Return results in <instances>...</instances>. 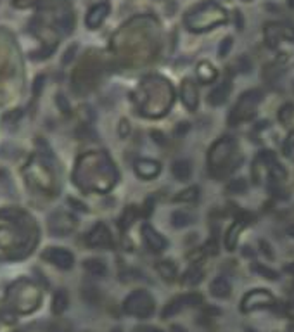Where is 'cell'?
Here are the masks:
<instances>
[{"label": "cell", "mask_w": 294, "mask_h": 332, "mask_svg": "<svg viewBox=\"0 0 294 332\" xmlns=\"http://www.w3.org/2000/svg\"><path fill=\"white\" fill-rule=\"evenodd\" d=\"M73 179L81 190L106 192L114 187L118 173L106 153H92L80 157Z\"/></svg>", "instance_id": "cell-1"}, {"label": "cell", "mask_w": 294, "mask_h": 332, "mask_svg": "<svg viewBox=\"0 0 294 332\" xmlns=\"http://www.w3.org/2000/svg\"><path fill=\"white\" fill-rule=\"evenodd\" d=\"M40 291L33 282L21 279L16 284H12L7 291V301L11 303L12 310L19 313H29L35 311L40 305Z\"/></svg>", "instance_id": "cell-2"}, {"label": "cell", "mask_w": 294, "mask_h": 332, "mask_svg": "<svg viewBox=\"0 0 294 332\" xmlns=\"http://www.w3.org/2000/svg\"><path fill=\"white\" fill-rule=\"evenodd\" d=\"M156 303L154 298L147 291H132L123 301V311L135 318H149L154 315Z\"/></svg>", "instance_id": "cell-3"}, {"label": "cell", "mask_w": 294, "mask_h": 332, "mask_svg": "<svg viewBox=\"0 0 294 332\" xmlns=\"http://www.w3.org/2000/svg\"><path fill=\"white\" fill-rule=\"evenodd\" d=\"M261 99H263V92L261 90H249L241 95L239 102L235 104L234 111H232L230 118H228L230 123H239V121L253 116L254 107H256V104L261 102Z\"/></svg>", "instance_id": "cell-4"}, {"label": "cell", "mask_w": 294, "mask_h": 332, "mask_svg": "<svg viewBox=\"0 0 294 332\" xmlns=\"http://www.w3.org/2000/svg\"><path fill=\"white\" fill-rule=\"evenodd\" d=\"M235 151V142L232 140V137H223L221 140H218L210 151L208 156V163L211 168H223V164L228 163L230 156Z\"/></svg>", "instance_id": "cell-5"}, {"label": "cell", "mask_w": 294, "mask_h": 332, "mask_svg": "<svg viewBox=\"0 0 294 332\" xmlns=\"http://www.w3.org/2000/svg\"><path fill=\"white\" fill-rule=\"evenodd\" d=\"M201 305H202L201 294H197V292H187V294L173 298V300L165 306L161 317L163 318L175 317V315H178L182 310H185V308H196V306H201Z\"/></svg>", "instance_id": "cell-6"}, {"label": "cell", "mask_w": 294, "mask_h": 332, "mask_svg": "<svg viewBox=\"0 0 294 332\" xmlns=\"http://www.w3.org/2000/svg\"><path fill=\"white\" fill-rule=\"evenodd\" d=\"M76 218L70 213L57 211L49 216V232L55 237H66L68 234H71L76 229Z\"/></svg>", "instance_id": "cell-7"}, {"label": "cell", "mask_w": 294, "mask_h": 332, "mask_svg": "<svg viewBox=\"0 0 294 332\" xmlns=\"http://www.w3.org/2000/svg\"><path fill=\"white\" fill-rule=\"evenodd\" d=\"M42 259L50 263V265H54V267L61 268V270H70V268H73V265H74V256L71 255L68 249L54 248V246L44 249Z\"/></svg>", "instance_id": "cell-8"}, {"label": "cell", "mask_w": 294, "mask_h": 332, "mask_svg": "<svg viewBox=\"0 0 294 332\" xmlns=\"http://www.w3.org/2000/svg\"><path fill=\"white\" fill-rule=\"evenodd\" d=\"M88 248H94V249H113L114 242L113 237H111V232L104 223H97L94 225V229L90 230L87 234V239H85Z\"/></svg>", "instance_id": "cell-9"}, {"label": "cell", "mask_w": 294, "mask_h": 332, "mask_svg": "<svg viewBox=\"0 0 294 332\" xmlns=\"http://www.w3.org/2000/svg\"><path fill=\"white\" fill-rule=\"evenodd\" d=\"M275 303L273 296L270 292H267L265 289H254L249 294H246L243 298V305H241V310L249 313V311L256 310V308H269Z\"/></svg>", "instance_id": "cell-10"}, {"label": "cell", "mask_w": 294, "mask_h": 332, "mask_svg": "<svg viewBox=\"0 0 294 332\" xmlns=\"http://www.w3.org/2000/svg\"><path fill=\"white\" fill-rule=\"evenodd\" d=\"M111 12V5L109 2H99L94 7H90V11L87 12V18H85V25L88 29H97L99 26H102V23L106 21V18Z\"/></svg>", "instance_id": "cell-11"}, {"label": "cell", "mask_w": 294, "mask_h": 332, "mask_svg": "<svg viewBox=\"0 0 294 332\" xmlns=\"http://www.w3.org/2000/svg\"><path fill=\"white\" fill-rule=\"evenodd\" d=\"M142 237H144V242H146V246L149 249H151L152 253H161L166 249V246H168V242H166V239L163 237L161 234H159L158 230L152 229L151 225H144L142 227Z\"/></svg>", "instance_id": "cell-12"}, {"label": "cell", "mask_w": 294, "mask_h": 332, "mask_svg": "<svg viewBox=\"0 0 294 332\" xmlns=\"http://www.w3.org/2000/svg\"><path fill=\"white\" fill-rule=\"evenodd\" d=\"M180 95H182V102H184V106L187 107L189 111L197 109L199 94H197V87H196L194 81L189 80V78H187V80H184V83H182Z\"/></svg>", "instance_id": "cell-13"}, {"label": "cell", "mask_w": 294, "mask_h": 332, "mask_svg": "<svg viewBox=\"0 0 294 332\" xmlns=\"http://www.w3.org/2000/svg\"><path fill=\"white\" fill-rule=\"evenodd\" d=\"M159 172H161V164H159V161L139 159L135 163V173H137V177H140L142 180L154 179V177L159 175Z\"/></svg>", "instance_id": "cell-14"}, {"label": "cell", "mask_w": 294, "mask_h": 332, "mask_svg": "<svg viewBox=\"0 0 294 332\" xmlns=\"http://www.w3.org/2000/svg\"><path fill=\"white\" fill-rule=\"evenodd\" d=\"M230 90H232V83L228 80H225L223 83H220L217 88H213V90L210 92V95H208V102H210L211 106H221V104L227 102Z\"/></svg>", "instance_id": "cell-15"}, {"label": "cell", "mask_w": 294, "mask_h": 332, "mask_svg": "<svg viewBox=\"0 0 294 332\" xmlns=\"http://www.w3.org/2000/svg\"><path fill=\"white\" fill-rule=\"evenodd\" d=\"M83 270L87 272L88 275H92V277L97 279H102L106 277L107 274V267H106V261L99 258H88L83 261Z\"/></svg>", "instance_id": "cell-16"}, {"label": "cell", "mask_w": 294, "mask_h": 332, "mask_svg": "<svg viewBox=\"0 0 294 332\" xmlns=\"http://www.w3.org/2000/svg\"><path fill=\"white\" fill-rule=\"evenodd\" d=\"M70 308V294L66 289H57L52 298V311L55 315H63Z\"/></svg>", "instance_id": "cell-17"}, {"label": "cell", "mask_w": 294, "mask_h": 332, "mask_svg": "<svg viewBox=\"0 0 294 332\" xmlns=\"http://www.w3.org/2000/svg\"><path fill=\"white\" fill-rule=\"evenodd\" d=\"M172 173L178 182H187L192 175V164L187 159H176L172 164Z\"/></svg>", "instance_id": "cell-18"}, {"label": "cell", "mask_w": 294, "mask_h": 332, "mask_svg": "<svg viewBox=\"0 0 294 332\" xmlns=\"http://www.w3.org/2000/svg\"><path fill=\"white\" fill-rule=\"evenodd\" d=\"M230 291H232L230 282H228L225 277H217L210 284L211 296H215V298H218V300H225V298H228V296H230Z\"/></svg>", "instance_id": "cell-19"}, {"label": "cell", "mask_w": 294, "mask_h": 332, "mask_svg": "<svg viewBox=\"0 0 294 332\" xmlns=\"http://www.w3.org/2000/svg\"><path fill=\"white\" fill-rule=\"evenodd\" d=\"M196 73H197V78L201 83H211V81L217 78V70H215L210 62H199Z\"/></svg>", "instance_id": "cell-20"}, {"label": "cell", "mask_w": 294, "mask_h": 332, "mask_svg": "<svg viewBox=\"0 0 294 332\" xmlns=\"http://www.w3.org/2000/svg\"><path fill=\"white\" fill-rule=\"evenodd\" d=\"M156 270H158V274L161 275L165 281H168V282L175 281V277H176V265L173 261H170V259L158 261V265H156Z\"/></svg>", "instance_id": "cell-21"}, {"label": "cell", "mask_w": 294, "mask_h": 332, "mask_svg": "<svg viewBox=\"0 0 294 332\" xmlns=\"http://www.w3.org/2000/svg\"><path fill=\"white\" fill-rule=\"evenodd\" d=\"M170 220H172V225L175 227V229H185V227L194 223V216L187 211H180V209H178V211H173Z\"/></svg>", "instance_id": "cell-22"}, {"label": "cell", "mask_w": 294, "mask_h": 332, "mask_svg": "<svg viewBox=\"0 0 294 332\" xmlns=\"http://www.w3.org/2000/svg\"><path fill=\"white\" fill-rule=\"evenodd\" d=\"M243 227L244 225L241 222H235L234 225L228 229L227 237H225V246H227L228 251H234V249H235V246H237V239H239V232H241V229H243Z\"/></svg>", "instance_id": "cell-23"}, {"label": "cell", "mask_w": 294, "mask_h": 332, "mask_svg": "<svg viewBox=\"0 0 294 332\" xmlns=\"http://www.w3.org/2000/svg\"><path fill=\"white\" fill-rule=\"evenodd\" d=\"M81 298H83L85 303H88L90 306H96L100 301V291L94 285H85L81 289Z\"/></svg>", "instance_id": "cell-24"}, {"label": "cell", "mask_w": 294, "mask_h": 332, "mask_svg": "<svg viewBox=\"0 0 294 332\" xmlns=\"http://www.w3.org/2000/svg\"><path fill=\"white\" fill-rule=\"evenodd\" d=\"M202 270L199 267H191L187 272H185L184 279H182V282H184L185 285H197L199 282L202 281Z\"/></svg>", "instance_id": "cell-25"}, {"label": "cell", "mask_w": 294, "mask_h": 332, "mask_svg": "<svg viewBox=\"0 0 294 332\" xmlns=\"http://www.w3.org/2000/svg\"><path fill=\"white\" fill-rule=\"evenodd\" d=\"M280 38V29L279 25H269L267 29H265V40H267V45L269 47H277Z\"/></svg>", "instance_id": "cell-26"}, {"label": "cell", "mask_w": 294, "mask_h": 332, "mask_svg": "<svg viewBox=\"0 0 294 332\" xmlns=\"http://www.w3.org/2000/svg\"><path fill=\"white\" fill-rule=\"evenodd\" d=\"M199 197V187H189V189L182 190L175 196L176 203H192Z\"/></svg>", "instance_id": "cell-27"}, {"label": "cell", "mask_w": 294, "mask_h": 332, "mask_svg": "<svg viewBox=\"0 0 294 332\" xmlns=\"http://www.w3.org/2000/svg\"><path fill=\"white\" fill-rule=\"evenodd\" d=\"M24 215L26 213L18 208H2L0 209V220H4V222H18V220H21Z\"/></svg>", "instance_id": "cell-28"}, {"label": "cell", "mask_w": 294, "mask_h": 332, "mask_svg": "<svg viewBox=\"0 0 294 332\" xmlns=\"http://www.w3.org/2000/svg\"><path fill=\"white\" fill-rule=\"evenodd\" d=\"M251 270L256 272V274H260L261 277L269 279V281H277V279H279V274H277V272L263 267V265H260V263H253V265H251Z\"/></svg>", "instance_id": "cell-29"}, {"label": "cell", "mask_w": 294, "mask_h": 332, "mask_svg": "<svg viewBox=\"0 0 294 332\" xmlns=\"http://www.w3.org/2000/svg\"><path fill=\"white\" fill-rule=\"evenodd\" d=\"M246 189H247V183L244 179H235L227 185L228 194H243V192H246Z\"/></svg>", "instance_id": "cell-30"}, {"label": "cell", "mask_w": 294, "mask_h": 332, "mask_svg": "<svg viewBox=\"0 0 294 332\" xmlns=\"http://www.w3.org/2000/svg\"><path fill=\"white\" fill-rule=\"evenodd\" d=\"M293 116H294V104L286 102L279 111V120L282 121V123H289V121L293 120Z\"/></svg>", "instance_id": "cell-31"}, {"label": "cell", "mask_w": 294, "mask_h": 332, "mask_svg": "<svg viewBox=\"0 0 294 332\" xmlns=\"http://www.w3.org/2000/svg\"><path fill=\"white\" fill-rule=\"evenodd\" d=\"M269 164H270V173H272L273 180H277V182H279V180H284L287 177V172L282 168V166H280L279 163L272 161V163H269Z\"/></svg>", "instance_id": "cell-32"}, {"label": "cell", "mask_w": 294, "mask_h": 332, "mask_svg": "<svg viewBox=\"0 0 294 332\" xmlns=\"http://www.w3.org/2000/svg\"><path fill=\"white\" fill-rule=\"evenodd\" d=\"M55 104L59 106V109L63 111V114H71V107H70V102H68V99L64 97L63 94H57L55 95Z\"/></svg>", "instance_id": "cell-33"}, {"label": "cell", "mask_w": 294, "mask_h": 332, "mask_svg": "<svg viewBox=\"0 0 294 332\" xmlns=\"http://www.w3.org/2000/svg\"><path fill=\"white\" fill-rule=\"evenodd\" d=\"M232 45H234L232 37L223 38V40H221V44H220V47H218V55H220V57H227L228 52H230V49H232Z\"/></svg>", "instance_id": "cell-34"}, {"label": "cell", "mask_w": 294, "mask_h": 332, "mask_svg": "<svg viewBox=\"0 0 294 332\" xmlns=\"http://www.w3.org/2000/svg\"><path fill=\"white\" fill-rule=\"evenodd\" d=\"M294 151V131H291L289 135H287L286 142H284V154L286 156H291Z\"/></svg>", "instance_id": "cell-35"}, {"label": "cell", "mask_w": 294, "mask_h": 332, "mask_svg": "<svg viewBox=\"0 0 294 332\" xmlns=\"http://www.w3.org/2000/svg\"><path fill=\"white\" fill-rule=\"evenodd\" d=\"M128 133H130V123L126 120H122V123H120V135L126 137Z\"/></svg>", "instance_id": "cell-36"}, {"label": "cell", "mask_w": 294, "mask_h": 332, "mask_svg": "<svg viewBox=\"0 0 294 332\" xmlns=\"http://www.w3.org/2000/svg\"><path fill=\"white\" fill-rule=\"evenodd\" d=\"M133 332H165L158 327H151V325H142V327H137L133 329Z\"/></svg>", "instance_id": "cell-37"}, {"label": "cell", "mask_w": 294, "mask_h": 332, "mask_svg": "<svg viewBox=\"0 0 294 332\" xmlns=\"http://www.w3.org/2000/svg\"><path fill=\"white\" fill-rule=\"evenodd\" d=\"M44 80H45V78L42 77V75H40V77H37V80H35V85H33V95H35V99H37L38 94H40V87L44 85V83H42Z\"/></svg>", "instance_id": "cell-38"}, {"label": "cell", "mask_w": 294, "mask_h": 332, "mask_svg": "<svg viewBox=\"0 0 294 332\" xmlns=\"http://www.w3.org/2000/svg\"><path fill=\"white\" fill-rule=\"evenodd\" d=\"M133 216H135V209H133V206H132V208H128V215L125 213V216H123V227H125V225L128 227L130 223H132L130 220H132Z\"/></svg>", "instance_id": "cell-39"}, {"label": "cell", "mask_w": 294, "mask_h": 332, "mask_svg": "<svg viewBox=\"0 0 294 332\" xmlns=\"http://www.w3.org/2000/svg\"><path fill=\"white\" fill-rule=\"evenodd\" d=\"M284 313H286L289 318H294V301H289V303L286 305V308H284Z\"/></svg>", "instance_id": "cell-40"}, {"label": "cell", "mask_w": 294, "mask_h": 332, "mask_svg": "<svg viewBox=\"0 0 294 332\" xmlns=\"http://www.w3.org/2000/svg\"><path fill=\"white\" fill-rule=\"evenodd\" d=\"M239 64H243V70H241V71H246V73H249V71H251V62H249V59H247V57H241Z\"/></svg>", "instance_id": "cell-41"}, {"label": "cell", "mask_w": 294, "mask_h": 332, "mask_svg": "<svg viewBox=\"0 0 294 332\" xmlns=\"http://www.w3.org/2000/svg\"><path fill=\"white\" fill-rule=\"evenodd\" d=\"M260 246H261V249H263V253H265V255H267V258H273V253L270 251V246L267 244V242H265V241H261V242H260Z\"/></svg>", "instance_id": "cell-42"}, {"label": "cell", "mask_w": 294, "mask_h": 332, "mask_svg": "<svg viewBox=\"0 0 294 332\" xmlns=\"http://www.w3.org/2000/svg\"><path fill=\"white\" fill-rule=\"evenodd\" d=\"M74 51H76V47L70 49V51L66 52V57H64V64H68V62H70V59H73V54H74Z\"/></svg>", "instance_id": "cell-43"}, {"label": "cell", "mask_w": 294, "mask_h": 332, "mask_svg": "<svg viewBox=\"0 0 294 332\" xmlns=\"http://www.w3.org/2000/svg\"><path fill=\"white\" fill-rule=\"evenodd\" d=\"M172 332H187L182 325H172Z\"/></svg>", "instance_id": "cell-44"}, {"label": "cell", "mask_w": 294, "mask_h": 332, "mask_svg": "<svg viewBox=\"0 0 294 332\" xmlns=\"http://www.w3.org/2000/svg\"><path fill=\"white\" fill-rule=\"evenodd\" d=\"M243 255H246V256H253L254 253L251 251V248H249V246H246V248L243 249Z\"/></svg>", "instance_id": "cell-45"}, {"label": "cell", "mask_w": 294, "mask_h": 332, "mask_svg": "<svg viewBox=\"0 0 294 332\" xmlns=\"http://www.w3.org/2000/svg\"><path fill=\"white\" fill-rule=\"evenodd\" d=\"M286 270L289 272V274H293V275H294V263H291V265H289V267L286 268Z\"/></svg>", "instance_id": "cell-46"}, {"label": "cell", "mask_w": 294, "mask_h": 332, "mask_svg": "<svg viewBox=\"0 0 294 332\" xmlns=\"http://www.w3.org/2000/svg\"><path fill=\"white\" fill-rule=\"evenodd\" d=\"M109 332H123V331H122V327H114V329H111Z\"/></svg>", "instance_id": "cell-47"}, {"label": "cell", "mask_w": 294, "mask_h": 332, "mask_svg": "<svg viewBox=\"0 0 294 332\" xmlns=\"http://www.w3.org/2000/svg\"><path fill=\"white\" fill-rule=\"evenodd\" d=\"M289 235L294 239V227H289Z\"/></svg>", "instance_id": "cell-48"}, {"label": "cell", "mask_w": 294, "mask_h": 332, "mask_svg": "<svg viewBox=\"0 0 294 332\" xmlns=\"http://www.w3.org/2000/svg\"><path fill=\"white\" fill-rule=\"evenodd\" d=\"M289 5L291 7H294V0H289Z\"/></svg>", "instance_id": "cell-49"}]
</instances>
